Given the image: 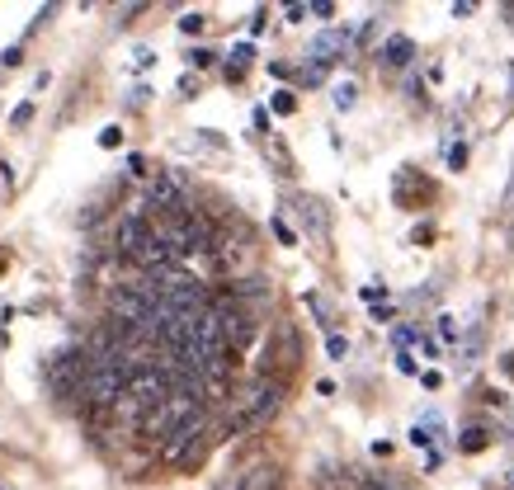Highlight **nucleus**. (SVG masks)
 I'll list each match as a JSON object with an SVG mask.
<instances>
[{"label":"nucleus","mask_w":514,"mask_h":490,"mask_svg":"<svg viewBox=\"0 0 514 490\" xmlns=\"http://www.w3.org/2000/svg\"><path fill=\"white\" fill-rule=\"evenodd\" d=\"M128 377H132V368H128V359H114V363H90V373H86V401L90 405H118L123 396H128Z\"/></svg>","instance_id":"obj_1"},{"label":"nucleus","mask_w":514,"mask_h":490,"mask_svg":"<svg viewBox=\"0 0 514 490\" xmlns=\"http://www.w3.org/2000/svg\"><path fill=\"white\" fill-rule=\"evenodd\" d=\"M208 453V424L203 420H194V424H184V429H175L166 444H160V462L166 467H194V462Z\"/></svg>","instance_id":"obj_2"},{"label":"nucleus","mask_w":514,"mask_h":490,"mask_svg":"<svg viewBox=\"0 0 514 490\" xmlns=\"http://www.w3.org/2000/svg\"><path fill=\"white\" fill-rule=\"evenodd\" d=\"M156 231V222L147 217V203H138V208H128L118 222H114V255H123V260H132L147 245V236Z\"/></svg>","instance_id":"obj_3"},{"label":"nucleus","mask_w":514,"mask_h":490,"mask_svg":"<svg viewBox=\"0 0 514 490\" xmlns=\"http://www.w3.org/2000/svg\"><path fill=\"white\" fill-rule=\"evenodd\" d=\"M147 208H156V217H166V212H184L189 208V184L180 170H160L147 189Z\"/></svg>","instance_id":"obj_4"},{"label":"nucleus","mask_w":514,"mask_h":490,"mask_svg":"<svg viewBox=\"0 0 514 490\" xmlns=\"http://www.w3.org/2000/svg\"><path fill=\"white\" fill-rule=\"evenodd\" d=\"M349 47V34L344 29H326L316 43H312V66H326V62H335L340 52Z\"/></svg>","instance_id":"obj_5"},{"label":"nucleus","mask_w":514,"mask_h":490,"mask_svg":"<svg viewBox=\"0 0 514 490\" xmlns=\"http://www.w3.org/2000/svg\"><path fill=\"white\" fill-rule=\"evenodd\" d=\"M411 57H416V43L406 38V34H392V38L383 43V66L401 71V66H411Z\"/></svg>","instance_id":"obj_6"},{"label":"nucleus","mask_w":514,"mask_h":490,"mask_svg":"<svg viewBox=\"0 0 514 490\" xmlns=\"http://www.w3.org/2000/svg\"><path fill=\"white\" fill-rule=\"evenodd\" d=\"M251 62H255V43H236V47H231V66H227V76L241 80V71H246Z\"/></svg>","instance_id":"obj_7"},{"label":"nucleus","mask_w":514,"mask_h":490,"mask_svg":"<svg viewBox=\"0 0 514 490\" xmlns=\"http://www.w3.org/2000/svg\"><path fill=\"white\" fill-rule=\"evenodd\" d=\"M331 95H335V108H340V114H344V108H355V104H359V90H355V80H340V86H335Z\"/></svg>","instance_id":"obj_8"},{"label":"nucleus","mask_w":514,"mask_h":490,"mask_svg":"<svg viewBox=\"0 0 514 490\" xmlns=\"http://www.w3.org/2000/svg\"><path fill=\"white\" fill-rule=\"evenodd\" d=\"M269 108H274V114H279V118H288V114H293V108H297L293 90H274V95H269Z\"/></svg>","instance_id":"obj_9"},{"label":"nucleus","mask_w":514,"mask_h":490,"mask_svg":"<svg viewBox=\"0 0 514 490\" xmlns=\"http://www.w3.org/2000/svg\"><path fill=\"white\" fill-rule=\"evenodd\" d=\"M396 373H406V377H420L425 368L416 363V349H396Z\"/></svg>","instance_id":"obj_10"},{"label":"nucleus","mask_w":514,"mask_h":490,"mask_svg":"<svg viewBox=\"0 0 514 490\" xmlns=\"http://www.w3.org/2000/svg\"><path fill=\"white\" fill-rule=\"evenodd\" d=\"M486 444H491V439H486V429H468L463 439H457V448H463V453H481Z\"/></svg>","instance_id":"obj_11"},{"label":"nucleus","mask_w":514,"mask_h":490,"mask_svg":"<svg viewBox=\"0 0 514 490\" xmlns=\"http://www.w3.org/2000/svg\"><path fill=\"white\" fill-rule=\"evenodd\" d=\"M344 353H349V340L344 335H326V359L331 363H344Z\"/></svg>","instance_id":"obj_12"},{"label":"nucleus","mask_w":514,"mask_h":490,"mask_svg":"<svg viewBox=\"0 0 514 490\" xmlns=\"http://www.w3.org/2000/svg\"><path fill=\"white\" fill-rule=\"evenodd\" d=\"M212 62H218V52H212V47H194V52H189V66H194V71H208Z\"/></svg>","instance_id":"obj_13"},{"label":"nucleus","mask_w":514,"mask_h":490,"mask_svg":"<svg viewBox=\"0 0 514 490\" xmlns=\"http://www.w3.org/2000/svg\"><path fill=\"white\" fill-rule=\"evenodd\" d=\"M203 24H208V15L189 10V15H180V34H203Z\"/></svg>","instance_id":"obj_14"},{"label":"nucleus","mask_w":514,"mask_h":490,"mask_svg":"<svg viewBox=\"0 0 514 490\" xmlns=\"http://www.w3.org/2000/svg\"><path fill=\"white\" fill-rule=\"evenodd\" d=\"M10 123H15V128H29V123H34V99H24L15 114H10Z\"/></svg>","instance_id":"obj_15"},{"label":"nucleus","mask_w":514,"mask_h":490,"mask_svg":"<svg viewBox=\"0 0 514 490\" xmlns=\"http://www.w3.org/2000/svg\"><path fill=\"white\" fill-rule=\"evenodd\" d=\"M118 142H123V128H118V123L99 128V147H104V151H109V147H118Z\"/></svg>","instance_id":"obj_16"},{"label":"nucleus","mask_w":514,"mask_h":490,"mask_svg":"<svg viewBox=\"0 0 514 490\" xmlns=\"http://www.w3.org/2000/svg\"><path fill=\"white\" fill-rule=\"evenodd\" d=\"M416 359H439V340L420 335V340H416Z\"/></svg>","instance_id":"obj_17"},{"label":"nucleus","mask_w":514,"mask_h":490,"mask_svg":"<svg viewBox=\"0 0 514 490\" xmlns=\"http://www.w3.org/2000/svg\"><path fill=\"white\" fill-rule=\"evenodd\" d=\"M435 325H439V340H457V316H435Z\"/></svg>","instance_id":"obj_18"},{"label":"nucleus","mask_w":514,"mask_h":490,"mask_svg":"<svg viewBox=\"0 0 514 490\" xmlns=\"http://www.w3.org/2000/svg\"><path fill=\"white\" fill-rule=\"evenodd\" d=\"M269 227H274V236H279V245H297V236H293V227L283 222V217H274V222H269Z\"/></svg>","instance_id":"obj_19"},{"label":"nucleus","mask_w":514,"mask_h":490,"mask_svg":"<svg viewBox=\"0 0 514 490\" xmlns=\"http://www.w3.org/2000/svg\"><path fill=\"white\" fill-rule=\"evenodd\" d=\"M468 166V147L457 142V147H448V170H463Z\"/></svg>","instance_id":"obj_20"},{"label":"nucleus","mask_w":514,"mask_h":490,"mask_svg":"<svg viewBox=\"0 0 514 490\" xmlns=\"http://www.w3.org/2000/svg\"><path fill=\"white\" fill-rule=\"evenodd\" d=\"M420 383H425V392H439V387H444V373H439V368H425Z\"/></svg>","instance_id":"obj_21"},{"label":"nucleus","mask_w":514,"mask_h":490,"mask_svg":"<svg viewBox=\"0 0 514 490\" xmlns=\"http://www.w3.org/2000/svg\"><path fill=\"white\" fill-rule=\"evenodd\" d=\"M0 62H5V66H19V62H24V43L5 47V52H0Z\"/></svg>","instance_id":"obj_22"},{"label":"nucleus","mask_w":514,"mask_h":490,"mask_svg":"<svg viewBox=\"0 0 514 490\" xmlns=\"http://www.w3.org/2000/svg\"><path fill=\"white\" fill-rule=\"evenodd\" d=\"M307 15H312V5H288V10H283V19H288V24H303Z\"/></svg>","instance_id":"obj_23"},{"label":"nucleus","mask_w":514,"mask_h":490,"mask_svg":"<svg viewBox=\"0 0 514 490\" xmlns=\"http://www.w3.org/2000/svg\"><path fill=\"white\" fill-rule=\"evenodd\" d=\"M364 297H368V302H377V297H387V283H364Z\"/></svg>","instance_id":"obj_24"},{"label":"nucleus","mask_w":514,"mask_h":490,"mask_svg":"<svg viewBox=\"0 0 514 490\" xmlns=\"http://www.w3.org/2000/svg\"><path fill=\"white\" fill-rule=\"evenodd\" d=\"M312 15H316V19H331V15H335V5H331V0H316Z\"/></svg>","instance_id":"obj_25"},{"label":"nucleus","mask_w":514,"mask_h":490,"mask_svg":"<svg viewBox=\"0 0 514 490\" xmlns=\"http://www.w3.org/2000/svg\"><path fill=\"white\" fill-rule=\"evenodd\" d=\"M128 170L132 175H147V156H128Z\"/></svg>","instance_id":"obj_26"},{"label":"nucleus","mask_w":514,"mask_h":490,"mask_svg":"<svg viewBox=\"0 0 514 490\" xmlns=\"http://www.w3.org/2000/svg\"><path fill=\"white\" fill-rule=\"evenodd\" d=\"M264 24H269V15H264V10H255V15H251V34H264Z\"/></svg>","instance_id":"obj_27"},{"label":"nucleus","mask_w":514,"mask_h":490,"mask_svg":"<svg viewBox=\"0 0 514 490\" xmlns=\"http://www.w3.org/2000/svg\"><path fill=\"white\" fill-rule=\"evenodd\" d=\"M477 5H472V0H457V5H453V19H468Z\"/></svg>","instance_id":"obj_28"},{"label":"nucleus","mask_w":514,"mask_h":490,"mask_svg":"<svg viewBox=\"0 0 514 490\" xmlns=\"http://www.w3.org/2000/svg\"><path fill=\"white\" fill-rule=\"evenodd\" d=\"M364 490H392V485H383V481H368Z\"/></svg>","instance_id":"obj_29"},{"label":"nucleus","mask_w":514,"mask_h":490,"mask_svg":"<svg viewBox=\"0 0 514 490\" xmlns=\"http://www.w3.org/2000/svg\"><path fill=\"white\" fill-rule=\"evenodd\" d=\"M0 490H5V485H0Z\"/></svg>","instance_id":"obj_30"}]
</instances>
